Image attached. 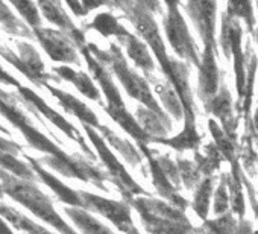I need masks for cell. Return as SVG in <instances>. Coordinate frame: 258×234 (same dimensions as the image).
Instances as JSON below:
<instances>
[{
  "mask_svg": "<svg viewBox=\"0 0 258 234\" xmlns=\"http://www.w3.org/2000/svg\"><path fill=\"white\" fill-rule=\"evenodd\" d=\"M108 7L118 8L123 13L124 19L133 23L139 35L148 43L160 63L163 73L167 76L182 103L184 119L195 122L193 97L188 85V69L184 63H179L167 55L157 20L154 17L155 13L161 10V4L146 2V0H117V2H108Z\"/></svg>",
  "mask_w": 258,
  "mask_h": 234,
  "instance_id": "1",
  "label": "cell"
},
{
  "mask_svg": "<svg viewBox=\"0 0 258 234\" xmlns=\"http://www.w3.org/2000/svg\"><path fill=\"white\" fill-rule=\"evenodd\" d=\"M87 47H88L90 53L108 72L109 70L112 72V75L123 85L124 91L133 99H136L142 106H145L151 111H155L158 114H166L161 109L157 99L154 97L148 81L143 76H140L136 70H133L131 67H129V64H127L126 58L123 56V52H121L118 44L111 43L108 49H100L94 43H87Z\"/></svg>",
  "mask_w": 258,
  "mask_h": 234,
  "instance_id": "2",
  "label": "cell"
},
{
  "mask_svg": "<svg viewBox=\"0 0 258 234\" xmlns=\"http://www.w3.org/2000/svg\"><path fill=\"white\" fill-rule=\"evenodd\" d=\"M78 50L81 52V55L84 56V60L87 61V66L90 69V72L93 73V78L96 79V82L99 84V87L102 88L105 97H106V105H103V109L106 111L108 115H111V119L120 127L123 128L129 136L134 137L139 143H145L149 145L151 143V137L139 127L136 117L127 111L120 90L117 88V85L112 81L111 73L90 53L87 43L79 46Z\"/></svg>",
  "mask_w": 258,
  "mask_h": 234,
  "instance_id": "3",
  "label": "cell"
},
{
  "mask_svg": "<svg viewBox=\"0 0 258 234\" xmlns=\"http://www.w3.org/2000/svg\"><path fill=\"white\" fill-rule=\"evenodd\" d=\"M0 184L4 187V193L10 195L16 202L26 207L34 216L43 219L61 234H79L59 216L53 207L52 199L44 192H41L35 183L19 180L7 170L0 169Z\"/></svg>",
  "mask_w": 258,
  "mask_h": 234,
  "instance_id": "4",
  "label": "cell"
},
{
  "mask_svg": "<svg viewBox=\"0 0 258 234\" xmlns=\"http://www.w3.org/2000/svg\"><path fill=\"white\" fill-rule=\"evenodd\" d=\"M131 204L151 234H188L193 226L182 210L152 196H137Z\"/></svg>",
  "mask_w": 258,
  "mask_h": 234,
  "instance_id": "5",
  "label": "cell"
},
{
  "mask_svg": "<svg viewBox=\"0 0 258 234\" xmlns=\"http://www.w3.org/2000/svg\"><path fill=\"white\" fill-rule=\"evenodd\" d=\"M0 114L23 134L31 148L44 152L47 154V157L56 158L59 161L72 160L73 155L66 154L61 148H58L53 142H50V139H47L41 131L34 127V124L25 115V112L17 106V99L14 97V94L7 93L4 90H0Z\"/></svg>",
  "mask_w": 258,
  "mask_h": 234,
  "instance_id": "6",
  "label": "cell"
},
{
  "mask_svg": "<svg viewBox=\"0 0 258 234\" xmlns=\"http://www.w3.org/2000/svg\"><path fill=\"white\" fill-rule=\"evenodd\" d=\"M82 127H84V131H85L87 137L93 143V146H94V149H96L100 161L106 167L109 180L118 189V192L121 193L124 202L129 204V202H131L137 196H151V193H148L131 175H129V172L124 169V166L111 152L109 146L103 142V139L100 137V134L94 128H91L88 125H82Z\"/></svg>",
  "mask_w": 258,
  "mask_h": 234,
  "instance_id": "7",
  "label": "cell"
},
{
  "mask_svg": "<svg viewBox=\"0 0 258 234\" xmlns=\"http://www.w3.org/2000/svg\"><path fill=\"white\" fill-rule=\"evenodd\" d=\"M16 46L19 49V55L5 46H0V56L5 61H8L11 66H14L20 73H23L35 85L46 87L49 81L59 82V78L56 75H50L46 72L44 63L32 44L26 41H17Z\"/></svg>",
  "mask_w": 258,
  "mask_h": 234,
  "instance_id": "8",
  "label": "cell"
},
{
  "mask_svg": "<svg viewBox=\"0 0 258 234\" xmlns=\"http://www.w3.org/2000/svg\"><path fill=\"white\" fill-rule=\"evenodd\" d=\"M166 8H167V13L163 19V23H164L166 37H167L172 49L182 60H187V61L199 66L198 47L188 32V28H187L181 13H179L178 4L167 2Z\"/></svg>",
  "mask_w": 258,
  "mask_h": 234,
  "instance_id": "9",
  "label": "cell"
},
{
  "mask_svg": "<svg viewBox=\"0 0 258 234\" xmlns=\"http://www.w3.org/2000/svg\"><path fill=\"white\" fill-rule=\"evenodd\" d=\"M17 88V91H19V94H20V97L32 108L31 111L32 112H35L37 115H38V112L40 114H43L46 119L50 122V124H53L58 130H61L69 139H72V140H75L76 143H79V146L82 148V151L87 154V157H88V160H96V155H94V152L87 146V143H85V140H84V137H82V134L79 133V130L78 128H75L69 121H66L64 117L61 115V114H58L52 106H49L46 102H44V99L43 97H40L35 91H32L31 88H28V87H23L22 84L20 85H17L16 87Z\"/></svg>",
  "mask_w": 258,
  "mask_h": 234,
  "instance_id": "10",
  "label": "cell"
},
{
  "mask_svg": "<svg viewBox=\"0 0 258 234\" xmlns=\"http://www.w3.org/2000/svg\"><path fill=\"white\" fill-rule=\"evenodd\" d=\"M79 196L84 202L85 211L99 213L100 216L106 217L118 231H123L124 234L134 226L133 216H131V207L123 201H112L103 196H97L88 192L81 190Z\"/></svg>",
  "mask_w": 258,
  "mask_h": 234,
  "instance_id": "11",
  "label": "cell"
},
{
  "mask_svg": "<svg viewBox=\"0 0 258 234\" xmlns=\"http://www.w3.org/2000/svg\"><path fill=\"white\" fill-rule=\"evenodd\" d=\"M32 32H34V38L38 40L44 52L53 61H58L62 64H76V66L81 64V58H79L76 46L61 31L41 26L38 29H34Z\"/></svg>",
  "mask_w": 258,
  "mask_h": 234,
  "instance_id": "12",
  "label": "cell"
},
{
  "mask_svg": "<svg viewBox=\"0 0 258 234\" xmlns=\"http://www.w3.org/2000/svg\"><path fill=\"white\" fill-rule=\"evenodd\" d=\"M38 11L46 17V20H49L50 23L56 25L62 34H66L73 44L76 46V49L82 44H85V32L79 28L75 26V23L72 22L70 16L66 13L64 5L61 2H53V0H43V2L37 4Z\"/></svg>",
  "mask_w": 258,
  "mask_h": 234,
  "instance_id": "13",
  "label": "cell"
},
{
  "mask_svg": "<svg viewBox=\"0 0 258 234\" xmlns=\"http://www.w3.org/2000/svg\"><path fill=\"white\" fill-rule=\"evenodd\" d=\"M139 151L142 152L143 157H146L148 163H149V170H151V177H152V184L155 186L157 192L160 193V196H163L164 199L169 201L170 205L179 208V210H185L187 207V201L179 196L178 189H175L172 186V183L167 180V177L163 173L157 158H155V151L149 149L148 145L145 143H139Z\"/></svg>",
  "mask_w": 258,
  "mask_h": 234,
  "instance_id": "14",
  "label": "cell"
},
{
  "mask_svg": "<svg viewBox=\"0 0 258 234\" xmlns=\"http://www.w3.org/2000/svg\"><path fill=\"white\" fill-rule=\"evenodd\" d=\"M25 158H26V161L29 163L31 169L34 170V173H35L47 187H50V189L53 190V193L56 195V198H58L61 202L69 204L70 207H76V208H82V210H84V202H82V199H81V196H79V192H76V190H73L72 187L66 186V184L61 183L56 177H53L50 172L44 170V169L40 166V163H38L34 157L25 155Z\"/></svg>",
  "mask_w": 258,
  "mask_h": 234,
  "instance_id": "15",
  "label": "cell"
},
{
  "mask_svg": "<svg viewBox=\"0 0 258 234\" xmlns=\"http://www.w3.org/2000/svg\"><path fill=\"white\" fill-rule=\"evenodd\" d=\"M46 88L53 94V97L59 102V105H61L69 114L78 117V119L82 122V125H88V127H91V128H94V130L99 128L100 124H99L97 115H96V114L93 112V109H91L90 106H87L82 100H79L78 97H75V96H72V94L62 91V90H59V88L50 85V84H47Z\"/></svg>",
  "mask_w": 258,
  "mask_h": 234,
  "instance_id": "16",
  "label": "cell"
},
{
  "mask_svg": "<svg viewBox=\"0 0 258 234\" xmlns=\"http://www.w3.org/2000/svg\"><path fill=\"white\" fill-rule=\"evenodd\" d=\"M185 10L195 26L198 28L205 46H213V34H214V11L216 4L208 2H190L185 5Z\"/></svg>",
  "mask_w": 258,
  "mask_h": 234,
  "instance_id": "17",
  "label": "cell"
},
{
  "mask_svg": "<svg viewBox=\"0 0 258 234\" xmlns=\"http://www.w3.org/2000/svg\"><path fill=\"white\" fill-rule=\"evenodd\" d=\"M136 121L151 139H166L172 131V122L167 114H158L142 105L136 109Z\"/></svg>",
  "mask_w": 258,
  "mask_h": 234,
  "instance_id": "18",
  "label": "cell"
},
{
  "mask_svg": "<svg viewBox=\"0 0 258 234\" xmlns=\"http://www.w3.org/2000/svg\"><path fill=\"white\" fill-rule=\"evenodd\" d=\"M217 67L214 61L213 46H205L202 61H199V94L204 100H211L217 90Z\"/></svg>",
  "mask_w": 258,
  "mask_h": 234,
  "instance_id": "19",
  "label": "cell"
},
{
  "mask_svg": "<svg viewBox=\"0 0 258 234\" xmlns=\"http://www.w3.org/2000/svg\"><path fill=\"white\" fill-rule=\"evenodd\" d=\"M121 46H124L127 56L133 60V63L143 70V73L146 75V78L154 76V70H155V61L152 58V55L149 53L148 46L136 35H127L126 38H123L120 41Z\"/></svg>",
  "mask_w": 258,
  "mask_h": 234,
  "instance_id": "20",
  "label": "cell"
},
{
  "mask_svg": "<svg viewBox=\"0 0 258 234\" xmlns=\"http://www.w3.org/2000/svg\"><path fill=\"white\" fill-rule=\"evenodd\" d=\"M100 137L103 139V142L106 145H109L111 148H114L120 155H123V158L126 160L127 164H131L133 167H137V166H142L143 163V155L142 152L131 143V142H127L121 137H118L111 128L105 127V125H99V128L96 130Z\"/></svg>",
  "mask_w": 258,
  "mask_h": 234,
  "instance_id": "21",
  "label": "cell"
},
{
  "mask_svg": "<svg viewBox=\"0 0 258 234\" xmlns=\"http://www.w3.org/2000/svg\"><path fill=\"white\" fill-rule=\"evenodd\" d=\"M53 72L56 73V76L59 79H64L70 84H73L79 91L81 94H84L85 97L94 100V102H99L100 105L102 100H100V93H99V88L96 87V84L93 82V79L84 73V72H78L69 66H59V67H53Z\"/></svg>",
  "mask_w": 258,
  "mask_h": 234,
  "instance_id": "22",
  "label": "cell"
},
{
  "mask_svg": "<svg viewBox=\"0 0 258 234\" xmlns=\"http://www.w3.org/2000/svg\"><path fill=\"white\" fill-rule=\"evenodd\" d=\"M88 29H93L96 32H99L100 35H103L105 38H109V37H115L118 41H121L123 38H126L127 35H131L123 25L118 23L117 17L111 13H100L97 14L91 23L85 25L82 28V31H88Z\"/></svg>",
  "mask_w": 258,
  "mask_h": 234,
  "instance_id": "23",
  "label": "cell"
},
{
  "mask_svg": "<svg viewBox=\"0 0 258 234\" xmlns=\"http://www.w3.org/2000/svg\"><path fill=\"white\" fill-rule=\"evenodd\" d=\"M64 213L72 219V222L78 226V229L82 234H115L108 226H105L102 222H99L94 216H91L88 211L76 207H66Z\"/></svg>",
  "mask_w": 258,
  "mask_h": 234,
  "instance_id": "24",
  "label": "cell"
},
{
  "mask_svg": "<svg viewBox=\"0 0 258 234\" xmlns=\"http://www.w3.org/2000/svg\"><path fill=\"white\" fill-rule=\"evenodd\" d=\"M151 143H161L166 146H170L176 151L184 149H196L201 143V137L196 131V125L191 121H185L184 130L172 139H151Z\"/></svg>",
  "mask_w": 258,
  "mask_h": 234,
  "instance_id": "25",
  "label": "cell"
},
{
  "mask_svg": "<svg viewBox=\"0 0 258 234\" xmlns=\"http://www.w3.org/2000/svg\"><path fill=\"white\" fill-rule=\"evenodd\" d=\"M148 81L154 85L160 100L163 102V105L166 106V109L175 117L176 121H181L184 117V108H182V103L178 97V94L175 93V90L170 87V84L167 82H163V81H158L155 76H151L148 78Z\"/></svg>",
  "mask_w": 258,
  "mask_h": 234,
  "instance_id": "26",
  "label": "cell"
},
{
  "mask_svg": "<svg viewBox=\"0 0 258 234\" xmlns=\"http://www.w3.org/2000/svg\"><path fill=\"white\" fill-rule=\"evenodd\" d=\"M0 217L7 219L14 228L25 231L26 234H53V232L47 231L44 226L35 223L32 219H29L25 214H22L20 211H17L16 208L10 207L7 204H2V202H0Z\"/></svg>",
  "mask_w": 258,
  "mask_h": 234,
  "instance_id": "27",
  "label": "cell"
},
{
  "mask_svg": "<svg viewBox=\"0 0 258 234\" xmlns=\"http://www.w3.org/2000/svg\"><path fill=\"white\" fill-rule=\"evenodd\" d=\"M0 25L2 28L14 35V37H23L26 40H34V32L31 28H28L20 19L16 17V14L10 10V7L5 2H0Z\"/></svg>",
  "mask_w": 258,
  "mask_h": 234,
  "instance_id": "28",
  "label": "cell"
},
{
  "mask_svg": "<svg viewBox=\"0 0 258 234\" xmlns=\"http://www.w3.org/2000/svg\"><path fill=\"white\" fill-rule=\"evenodd\" d=\"M0 169L7 170L8 173H11L13 177L23 180V181H29V183H35V173L31 169L29 164L20 161L16 155L13 154H7L0 151Z\"/></svg>",
  "mask_w": 258,
  "mask_h": 234,
  "instance_id": "29",
  "label": "cell"
},
{
  "mask_svg": "<svg viewBox=\"0 0 258 234\" xmlns=\"http://www.w3.org/2000/svg\"><path fill=\"white\" fill-rule=\"evenodd\" d=\"M211 195H213V181L210 178H207L199 184V187L195 193V201H193V208L198 213V216H201L202 219H205L208 214Z\"/></svg>",
  "mask_w": 258,
  "mask_h": 234,
  "instance_id": "30",
  "label": "cell"
},
{
  "mask_svg": "<svg viewBox=\"0 0 258 234\" xmlns=\"http://www.w3.org/2000/svg\"><path fill=\"white\" fill-rule=\"evenodd\" d=\"M11 5L20 13V16L28 22L31 29H38L41 28V17L37 4L29 2V0H23V2H11Z\"/></svg>",
  "mask_w": 258,
  "mask_h": 234,
  "instance_id": "31",
  "label": "cell"
},
{
  "mask_svg": "<svg viewBox=\"0 0 258 234\" xmlns=\"http://www.w3.org/2000/svg\"><path fill=\"white\" fill-rule=\"evenodd\" d=\"M176 167H178V172H179V178L185 184V187L193 189L196 186V183L199 181L198 167L193 163H190L188 160H182V158L176 160Z\"/></svg>",
  "mask_w": 258,
  "mask_h": 234,
  "instance_id": "32",
  "label": "cell"
},
{
  "mask_svg": "<svg viewBox=\"0 0 258 234\" xmlns=\"http://www.w3.org/2000/svg\"><path fill=\"white\" fill-rule=\"evenodd\" d=\"M163 173L167 177V180L172 183V186L175 189L179 187V183H181V178H179V172H178V167H176V163L172 161V158H169L167 155H155Z\"/></svg>",
  "mask_w": 258,
  "mask_h": 234,
  "instance_id": "33",
  "label": "cell"
},
{
  "mask_svg": "<svg viewBox=\"0 0 258 234\" xmlns=\"http://www.w3.org/2000/svg\"><path fill=\"white\" fill-rule=\"evenodd\" d=\"M0 133H4V134H10V131L0 125ZM0 151L2 152H7V154H13V155H17L22 152V146L13 140H8V139H4L2 136H0Z\"/></svg>",
  "mask_w": 258,
  "mask_h": 234,
  "instance_id": "34",
  "label": "cell"
},
{
  "mask_svg": "<svg viewBox=\"0 0 258 234\" xmlns=\"http://www.w3.org/2000/svg\"><path fill=\"white\" fill-rule=\"evenodd\" d=\"M226 208H228V195H226L225 184H222L217 189L216 196H214V213L220 214V213L226 211Z\"/></svg>",
  "mask_w": 258,
  "mask_h": 234,
  "instance_id": "35",
  "label": "cell"
},
{
  "mask_svg": "<svg viewBox=\"0 0 258 234\" xmlns=\"http://www.w3.org/2000/svg\"><path fill=\"white\" fill-rule=\"evenodd\" d=\"M0 82L7 84V85H14V87L20 85V82L14 76H11L5 69H2V66H0Z\"/></svg>",
  "mask_w": 258,
  "mask_h": 234,
  "instance_id": "36",
  "label": "cell"
},
{
  "mask_svg": "<svg viewBox=\"0 0 258 234\" xmlns=\"http://www.w3.org/2000/svg\"><path fill=\"white\" fill-rule=\"evenodd\" d=\"M66 7H69V8L73 11V14L78 16V17H85V16H88V14L84 11L81 2H66Z\"/></svg>",
  "mask_w": 258,
  "mask_h": 234,
  "instance_id": "37",
  "label": "cell"
},
{
  "mask_svg": "<svg viewBox=\"0 0 258 234\" xmlns=\"http://www.w3.org/2000/svg\"><path fill=\"white\" fill-rule=\"evenodd\" d=\"M82 4V8H84V11L87 13V14H90L93 10H96V8H100V7H106L108 5V2H81Z\"/></svg>",
  "mask_w": 258,
  "mask_h": 234,
  "instance_id": "38",
  "label": "cell"
},
{
  "mask_svg": "<svg viewBox=\"0 0 258 234\" xmlns=\"http://www.w3.org/2000/svg\"><path fill=\"white\" fill-rule=\"evenodd\" d=\"M0 234H14V231L10 228V225L0 217Z\"/></svg>",
  "mask_w": 258,
  "mask_h": 234,
  "instance_id": "39",
  "label": "cell"
},
{
  "mask_svg": "<svg viewBox=\"0 0 258 234\" xmlns=\"http://www.w3.org/2000/svg\"><path fill=\"white\" fill-rule=\"evenodd\" d=\"M126 234H140V231H139V229H137L136 226H133V228H131V229H129V231H127Z\"/></svg>",
  "mask_w": 258,
  "mask_h": 234,
  "instance_id": "40",
  "label": "cell"
},
{
  "mask_svg": "<svg viewBox=\"0 0 258 234\" xmlns=\"http://www.w3.org/2000/svg\"><path fill=\"white\" fill-rule=\"evenodd\" d=\"M4 196V187H2V184H0V198Z\"/></svg>",
  "mask_w": 258,
  "mask_h": 234,
  "instance_id": "41",
  "label": "cell"
},
{
  "mask_svg": "<svg viewBox=\"0 0 258 234\" xmlns=\"http://www.w3.org/2000/svg\"><path fill=\"white\" fill-rule=\"evenodd\" d=\"M255 122H256V131H258V111H256V115H255Z\"/></svg>",
  "mask_w": 258,
  "mask_h": 234,
  "instance_id": "42",
  "label": "cell"
}]
</instances>
